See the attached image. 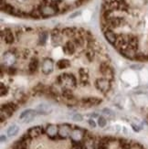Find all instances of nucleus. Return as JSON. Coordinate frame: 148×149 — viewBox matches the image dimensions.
I'll use <instances>...</instances> for the list:
<instances>
[{
  "mask_svg": "<svg viewBox=\"0 0 148 149\" xmlns=\"http://www.w3.org/2000/svg\"><path fill=\"white\" fill-rule=\"evenodd\" d=\"M63 51L65 54L68 55H72L76 51V45L73 41H68L65 46L63 47Z\"/></svg>",
  "mask_w": 148,
  "mask_h": 149,
  "instance_id": "nucleus-12",
  "label": "nucleus"
},
{
  "mask_svg": "<svg viewBox=\"0 0 148 149\" xmlns=\"http://www.w3.org/2000/svg\"><path fill=\"white\" fill-rule=\"evenodd\" d=\"M104 31V37L108 40V42L113 45H115V43H116L118 40V36L116 35V33H114L112 29H106Z\"/></svg>",
  "mask_w": 148,
  "mask_h": 149,
  "instance_id": "nucleus-9",
  "label": "nucleus"
},
{
  "mask_svg": "<svg viewBox=\"0 0 148 149\" xmlns=\"http://www.w3.org/2000/svg\"><path fill=\"white\" fill-rule=\"evenodd\" d=\"M41 14H42V17H50V16H53L55 15L57 11L54 9V8L51 5L49 6H43L40 8Z\"/></svg>",
  "mask_w": 148,
  "mask_h": 149,
  "instance_id": "nucleus-10",
  "label": "nucleus"
},
{
  "mask_svg": "<svg viewBox=\"0 0 148 149\" xmlns=\"http://www.w3.org/2000/svg\"><path fill=\"white\" fill-rule=\"evenodd\" d=\"M98 125L101 128H104L106 125V119L104 117V116H100L98 118Z\"/></svg>",
  "mask_w": 148,
  "mask_h": 149,
  "instance_id": "nucleus-24",
  "label": "nucleus"
},
{
  "mask_svg": "<svg viewBox=\"0 0 148 149\" xmlns=\"http://www.w3.org/2000/svg\"><path fill=\"white\" fill-rule=\"evenodd\" d=\"M43 132V129L41 126L40 125H37V126H34V127H31L28 132V135L30 137V138H36V137H38L40 135L42 134Z\"/></svg>",
  "mask_w": 148,
  "mask_h": 149,
  "instance_id": "nucleus-11",
  "label": "nucleus"
},
{
  "mask_svg": "<svg viewBox=\"0 0 148 149\" xmlns=\"http://www.w3.org/2000/svg\"><path fill=\"white\" fill-rule=\"evenodd\" d=\"M74 149H82V146H80V145H79V146H76Z\"/></svg>",
  "mask_w": 148,
  "mask_h": 149,
  "instance_id": "nucleus-35",
  "label": "nucleus"
},
{
  "mask_svg": "<svg viewBox=\"0 0 148 149\" xmlns=\"http://www.w3.org/2000/svg\"><path fill=\"white\" fill-rule=\"evenodd\" d=\"M80 76H81V81H83V80H88V74L85 72V70H83V69H81L80 70Z\"/></svg>",
  "mask_w": 148,
  "mask_h": 149,
  "instance_id": "nucleus-28",
  "label": "nucleus"
},
{
  "mask_svg": "<svg viewBox=\"0 0 148 149\" xmlns=\"http://www.w3.org/2000/svg\"><path fill=\"white\" fill-rule=\"evenodd\" d=\"M132 127L133 128V130L135 131V132H139L140 131V127H138V126H135L134 125H132Z\"/></svg>",
  "mask_w": 148,
  "mask_h": 149,
  "instance_id": "nucleus-31",
  "label": "nucleus"
},
{
  "mask_svg": "<svg viewBox=\"0 0 148 149\" xmlns=\"http://www.w3.org/2000/svg\"><path fill=\"white\" fill-rule=\"evenodd\" d=\"M46 132H47V134L49 135V137L53 138V137L56 136L58 134H59V127H58L57 125H49L47 127Z\"/></svg>",
  "mask_w": 148,
  "mask_h": 149,
  "instance_id": "nucleus-14",
  "label": "nucleus"
},
{
  "mask_svg": "<svg viewBox=\"0 0 148 149\" xmlns=\"http://www.w3.org/2000/svg\"><path fill=\"white\" fill-rule=\"evenodd\" d=\"M17 110V105L13 102H8L2 105L1 107V122L4 121V118L6 119L15 113Z\"/></svg>",
  "mask_w": 148,
  "mask_h": 149,
  "instance_id": "nucleus-2",
  "label": "nucleus"
},
{
  "mask_svg": "<svg viewBox=\"0 0 148 149\" xmlns=\"http://www.w3.org/2000/svg\"><path fill=\"white\" fill-rule=\"evenodd\" d=\"M69 65H70V63H69V61L68 60H60V61H58V63H57L58 68L60 69V70L67 69V68L69 67Z\"/></svg>",
  "mask_w": 148,
  "mask_h": 149,
  "instance_id": "nucleus-19",
  "label": "nucleus"
},
{
  "mask_svg": "<svg viewBox=\"0 0 148 149\" xmlns=\"http://www.w3.org/2000/svg\"><path fill=\"white\" fill-rule=\"evenodd\" d=\"M100 72L104 76V78H107L109 80H112L114 75L112 67L109 65V63L105 61L100 64Z\"/></svg>",
  "mask_w": 148,
  "mask_h": 149,
  "instance_id": "nucleus-4",
  "label": "nucleus"
},
{
  "mask_svg": "<svg viewBox=\"0 0 148 149\" xmlns=\"http://www.w3.org/2000/svg\"><path fill=\"white\" fill-rule=\"evenodd\" d=\"M38 68V59L34 58V59L29 62L28 69H29V70H31V72H36Z\"/></svg>",
  "mask_w": 148,
  "mask_h": 149,
  "instance_id": "nucleus-20",
  "label": "nucleus"
},
{
  "mask_svg": "<svg viewBox=\"0 0 148 149\" xmlns=\"http://www.w3.org/2000/svg\"><path fill=\"white\" fill-rule=\"evenodd\" d=\"M95 87L101 93H107L111 89V81L107 78H99L95 81Z\"/></svg>",
  "mask_w": 148,
  "mask_h": 149,
  "instance_id": "nucleus-3",
  "label": "nucleus"
},
{
  "mask_svg": "<svg viewBox=\"0 0 148 149\" xmlns=\"http://www.w3.org/2000/svg\"><path fill=\"white\" fill-rule=\"evenodd\" d=\"M93 56H94V52L92 50V49H90L88 50L87 52H86V58L90 61H92L93 60Z\"/></svg>",
  "mask_w": 148,
  "mask_h": 149,
  "instance_id": "nucleus-27",
  "label": "nucleus"
},
{
  "mask_svg": "<svg viewBox=\"0 0 148 149\" xmlns=\"http://www.w3.org/2000/svg\"><path fill=\"white\" fill-rule=\"evenodd\" d=\"M101 102V99L96 98V97H91V98H86V99H82L80 102V104L81 107H85V108H90L92 106L95 105H99Z\"/></svg>",
  "mask_w": 148,
  "mask_h": 149,
  "instance_id": "nucleus-6",
  "label": "nucleus"
},
{
  "mask_svg": "<svg viewBox=\"0 0 148 149\" xmlns=\"http://www.w3.org/2000/svg\"><path fill=\"white\" fill-rule=\"evenodd\" d=\"M19 132V127L17 125H12L8 129V135L9 137L16 136Z\"/></svg>",
  "mask_w": 148,
  "mask_h": 149,
  "instance_id": "nucleus-15",
  "label": "nucleus"
},
{
  "mask_svg": "<svg viewBox=\"0 0 148 149\" xmlns=\"http://www.w3.org/2000/svg\"><path fill=\"white\" fill-rule=\"evenodd\" d=\"M6 141V135H1V142H5Z\"/></svg>",
  "mask_w": 148,
  "mask_h": 149,
  "instance_id": "nucleus-34",
  "label": "nucleus"
},
{
  "mask_svg": "<svg viewBox=\"0 0 148 149\" xmlns=\"http://www.w3.org/2000/svg\"><path fill=\"white\" fill-rule=\"evenodd\" d=\"M47 38H48V33L47 32H42L40 35V43L41 45H44L47 41Z\"/></svg>",
  "mask_w": 148,
  "mask_h": 149,
  "instance_id": "nucleus-23",
  "label": "nucleus"
},
{
  "mask_svg": "<svg viewBox=\"0 0 148 149\" xmlns=\"http://www.w3.org/2000/svg\"><path fill=\"white\" fill-rule=\"evenodd\" d=\"M62 96L66 100H68V101H70V100L74 99V96H73V93L72 92V90H70L69 88H67V87H65L62 90Z\"/></svg>",
  "mask_w": 148,
  "mask_h": 149,
  "instance_id": "nucleus-17",
  "label": "nucleus"
},
{
  "mask_svg": "<svg viewBox=\"0 0 148 149\" xmlns=\"http://www.w3.org/2000/svg\"><path fill=\"white\" fill-rule=\"evenodd\" d=\"M42 72L46 75L50 74L51 72H53V69H54V63L53 61H51L50 59H47L45 60L42 63Z\"/></svg>",
  "mask_w": 148,
  "mask_h": 149,
  "instance_id": "nucleus-8",
  "label": "nucleus"
},
{
  "mask_svg": "<svg viewBox=\"0 0 148 149\" xmlns=\"http://www.w3.org/2000/svg\"><path fill=\"white\" fill-rule=\"evenodd\" d=\"M4 56H5L4 58H5L6 62H8V64H11L15 61V56L13 55L11 52H6Z\"/></svg>",
  "mask_w": 148,
  "mask_h": 149,
  "instance_id": "nucleus-21",
  "label": "nucleus"
},
{
  "mask_svg": "<svg viewBox=\"0 0 148 149\" xmlns=\"http://www.w3.org/2000/svg\"><path fill=\"white\" fill-rule=\"evenodd\" d=\"M43 1H44V2H47V1H48V0H43Z\"/></svg>",
  "mask_w": 148,
  "mask_h": 149,
  "instance_id": "nucleus-36",
  "label": "nucleus"
},
{
  "mask_svg": "<svg viewBox=\"0 0 148 149\" xmlns=\"http://www.w3.org/2000/svg\"><path fill=\"white\" fill-rule=\"evenodd\" d=\"M57 83L60 85H65L67 88L74 89L77 85V81L74 75L69 73H63L57 78Z\"/></svg>",
  "mask_w": 148,
  "mask_h": 149,
  "instance_id": "nucleus-1",
  "label": "nucleus"
},
{
  "mask_svg": "<svg viewBox=\"0 0 148 149\" xmlns=\"http://www.w3.org/2000/svg\"><path fill=\"white\" fill-rule=\"evenodd\" d=\"M1 8H2V10L5 11L6 13H8V14H13V15L15 14L16 9H15L14 6L10 4H5V5L3 4L1 6Z\"/></svg>",
  "mask_w": 148,
  "mask_h": 149,
  "instance_id": "nucleus-18",
  "label": "nucleus"
},
{
  "mask_svg": "<svg viewBox=\"0 0 148 149\" xmlns=\"http://www.w3.org/2000/svg\"><path fill=\"white\" fill-rule=\"evenodd\" d=\"M36 112L38 114L47 115L52 112V107L49 104H47V103H40V104L36 107Z\"/></svg>",
  "mask_w": 148,
  "mask_h": 149,
  "instance_id": "nucleus-7",
  "label": "nucleus"
},
{
  "mask_svg": "<svg viewBox=\"0 0 148 149\" xmlns=\"http://www.w3.org/2000/svg\"><path fill=\"white\" fill-rule=\"evenodd\" d=\"M72 137L74 140L78 141V140H80V139L82 137V134H81V133L80 132V130H75V131H73V132L72 133Z\"/></svg>",
  "mask_w": 148,
  "mask_h": 149,
  "instance_id": "nucleus-22",
  "label": "nucleus"
},
{
  "mask_svg": "<svg viewBox=\"0 0 148 149\" xmlns=\"http://www.w3.org/2000/svg\"><path fill=\"white\" fill-rule=\"evenodd\" d=\"M5 41L8 44H12L14 42V36H13L12 31L8 29H5Z\"/></svg>",
  "mask_w": 148,
  "mask_h": 149,
  "instance_id": "nucleus-16",
  "label": "nucleus"
},
{
  "mask_svg": "<svg viewBox=\"0 0 148 149\" xmlns=\"http://www.w3.org/2000/svg\"><path fill=\"white\" fill-rule=\"evenodd\" d=\"M102 113L107 116H110V117H113V116H114V114H115L111 109H108V108H105V109L102 110Z\"/></svg>",
  "mask_w": 148,
  "mask_h": 149,
  "instance_id": "nucleus-26",
  "label": "nucleus"
},
{
  "mask_svg": "<svg viewBox=\"0 0 148 149\" xmlns=\"http://www.w3.org/2000/svg\"><path fill=\"white\" fill-rule=\"evenodd\" d=\"M131 68L135 69V70H139V69L142 68V65H133V66H131Z\"/></svg>",
  "mask_w": 148,
  "mask_h": 149,
  "instance_id": "nucleus-32",
  "label": "nucleus"
},
{
  "mask_svg": "<svg viewBox=\"0 0 148 149\" xmlns=\"http://www.w3.org/2000/svg\"><path fill=\"white\" fill-rule=\"evenodd\" d=\"M70 134H72V131H70V126L67 124L65 125H62L60 126L59 128V134L60 137H68L69 135H70Z\"/></svg>",
  "mask_w": 148,
  "mask_h": 149,
  "instance_id": "nucleus-13",
  "label": "nucleus"
},
{
  "mask_svg": "<svg viewBox=\"0 0 148 149\" xmlns=\"http://www.w3.org/2000/svg\"><path fill=\"white\" fill-rule=\"evenodd\" d=\"M6 93H8V88L4 84H1V96L6 95Z\"/></svg>",
  "mask_w": 148,
  "mask_h": 149,
  "instance_id": "nucleus-29",
  "label": "nucleus"
},
{
  "mask_svg": "<svg viewBox=\"0 0 148 149\" xmlns=\"http://www.w3.org/2000/svg\"><path fill=\"white\" fill-rule=\"evenodd\" d=\"M72 119L74 121V122H81L83 120V117H82V115L80 114V113H74L72 115Z\"/></svg>",
  "mask_w": 148,
  "mask_h": 149,
  "instance_id": "nucleus-25",
  "label": "nucleus"
},
{
  "mask_svg": "<svg viewBox=\"0 0 148 149\" xmlns=\"http://www.w3.org/2000/svg\"><path fill=\"white\" fill-rule=\"evenodd\" d=\"M80 14H81V12H76V13H74V14H72V16H70L69 17H70V18H73L74 17H77V16H79Z\"/></svg>",
  "mask_w": 148,
  "mask_h": 149,
  "instance_id": "nucleus-33",
  "label": "nucleus"
},
{
  "mask_svg": "<svg viewBox=\"0 0 148 149\" xmlns=\"http://www.w3.org/2000/svg\"><path fill=\"white\" fill-rule=\"evenodd\" d=\"M37 114L36 110H32V109H28L21 113V114L19 115V120L22 121L23 123H30L31 121H33L35 116Z\"/></svg>",
  "mask_w": 148,
  "mask_h": 149,
  "instance_id": "nucleus-5",
  "label": "nucleus"
},
{
  "mask_svg": "<svg viewBox=\"0 0 148 149\" xmlns=\"http://www.w3.org/2000/svg\"><path fill=\"white\" fill-rule=\"evenodd\" d=\"M88 123H89L90 126H92V128H95V127H96V123L94 122V120H92V119H90V120L88 121Z\"/></svg>",
  "mask_w": 148,
  "mask_h": 149,
  "instance_id": "nucleus-30",
  "label": "nucleus"
}]
</instances>
